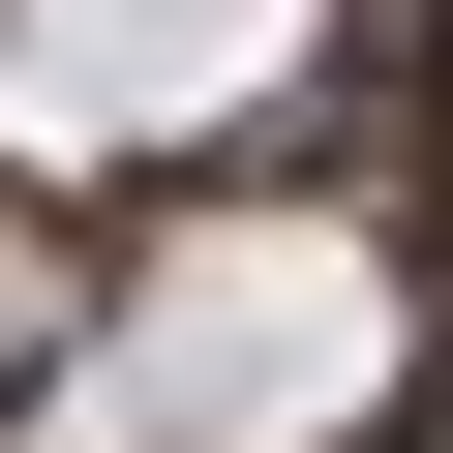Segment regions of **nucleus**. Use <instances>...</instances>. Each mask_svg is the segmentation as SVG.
<instances>
[{
	"label": "nucleus",
	"instance_id": "1",
	"mask_svg": "<svg viewBox=\"0 0 453 453\" xmlns=\"http://www.w3.org/2000/svg\"><path fill=\"white\" fill-rule=\"evenodd\" d=\"M423 31H453V0H423Z\"/></svg>",
	"mask_w": 453,
	"mask_h": 453
}]
</instances>
